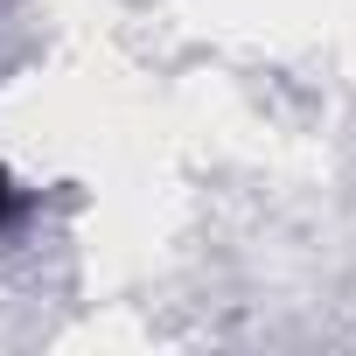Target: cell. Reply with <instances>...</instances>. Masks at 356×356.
Masks as SVG:
<instances>
[{"mask_svg":"<svg viewBox=\"0 0 356 356\" xmlns=\"http://www.w3.org/2000/svg\"><path fill=\"white\" fill-rule=\"evenodd\" d=\"M29 210H35V203H29V189L15 182V175H8V168H0V231H15V224H22Z\"/></svg>","mask_w":356,"mask_h":356,"instance_id":"6da1fadb","label":"cell"}]
</instances>
